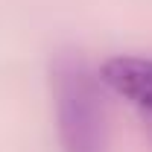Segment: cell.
<instances>
[{
  "label": "cell",
  "instance_id": "obj_2",
  "mask_svg": "<svg viewBox=\"0 0 152 152\" xmlns=\"http://www.w3.org/2000/svg\"><path fill=\"white\" fill-rule=\"evenodd\" d=\"M105 88L152 117V56H111L99 64Z\"/></svg>",
  "mask_w": 152,
  "mask_h": 152
},
{
  "label": "cell",
  "instance_id": "obj_1",
  "mask_svg": "<svg viewBox=\"0 0 152 152\" xmlns=\"http://www.w3.org/2000/svg\"><path fill=\"white\" fill-rule=\"evenodd\" d=\"M50 91L61 152L108 149L105 82L88 58L76 50H61L50 64Z\"/></svg>",
  "mask_w": 152,
  "mask_h": 152
}]
</instances>
